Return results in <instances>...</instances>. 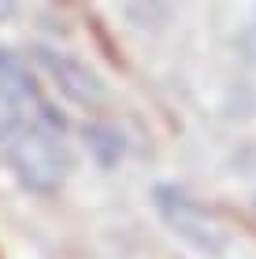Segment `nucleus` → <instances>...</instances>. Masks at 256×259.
Wrapping results in <instances>:
<instances>
[{
	"label": "nucleus",
	"mask_w": 256,
	"mask_h": 259,
	"mask_svg": "<svg viewBox=\"0 0 256 259\" xmlns=\"http://www.w3.org/2000/svg\"><path fill=\"white\" fill-rule=\"evenodd\" d=\"M8 163L15 167L19 182L30 185L38 193H49L63 182L67 174V152L52 134H45L41 126L19 122L8 137Z\"/></svg>",
	"instance_id": "f257e3e1"
},
{
	"label": "nucleus",
	"mask_w": 256,
	"mask_h": 259,
	"mask_svg": "<svg viewBox=\"0 0 256 259\" xmlns=\"http://www.w3.org/2000/svg\"><path fill=\"white\" fill-rule=\"evenodd\" d=\"M156 204H160V215H164L186 241H193L197 248H212L215 252L219 244H223V226H219V219L208 207H201L197 200H190L182 189L160 185L156 189Z\"/></svg>",
	"instance_id": "f03ea898"
},
{
	"label": "nucleus",
	"mask_w": 256,
	"mask_h": 259,
	"mask_svg": "<svg viewBox=\"0 0 256 259\" xmlns=\"http://www.w3.org/2000/svg\"><path fill=\"white\" fill-rule=\"evenodd\" d=\"M33 60L49 70L52 81L75 104H86V108H100L104 104V85L78 60H71V56H63V52H52V49H33Z\"/></svg>",
	"instance_id": "7ed1b4c3"
},
{
	"label": "nucleus",
	"mask_w": 256,
	"mask_h": 259,
	"mask_svg": "<svg viewBox=\"0 0 256 259\" xmlns=\"http://www.w3.org/2000/svg\"><path fill=\"white\" fill-rule=\"evenodd\" d=\"M0 89L8 93L11 100H22V104H33L38 108V115L45 122H52V126H63L56 115L49 111V104L41 100V93H38V85H33V78L22 70V63L15 60V56H8L4 49H0Z\"/></svg>",
	"instance_id": "20e7f679"
},
{
	"label": "nucleus",
	"mask_w": 256,
	"mask_h": 259,
	"mask_svg": "<svg viewBox=\"0 0 256 259\" xmlns=\"http://www.w3.org/2000/svg\"><path fill=\"white\" fill-rule=\"evenodd\" d=\"M86 141L100 152V163H115V159H119V152H123L119 137H115L112 130H104V126H86Z\"/></svg>",
	"instance_id": "39448f33"
},
{
	"label": "nucleus",
	"mask_w": 256,
	"mask_h": 259,
	"mask_svg": "<svg viewBox=\"0 0 256 259\" xmlns=\"http://www.w3.org/2000/svg\"><path fill=\"white\" fill-rule=\"evenodd\" d=\"M15 126H19V108H15V100L0 89V141H8Z\"/></svg>",
	"instance_id": "423d86ee"
},
{
	"label": "nucleus",
	"mask_w": 256,
	"mask_h": 259,
	"mask_svg": "<svg viewBox=\"0 0 256 259\" xmlns=\"http://www.w3.org/2000/svg\"><path fill=\"white\" fill-rule=\"evenodd\" d=\"M15 11V0H0V19H8Z\"/></svg>",
	"instance_id": "0eeeda50"
}]
</instances>
